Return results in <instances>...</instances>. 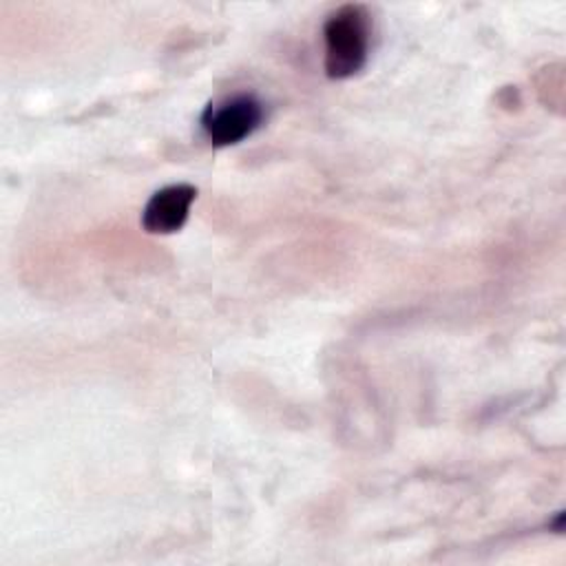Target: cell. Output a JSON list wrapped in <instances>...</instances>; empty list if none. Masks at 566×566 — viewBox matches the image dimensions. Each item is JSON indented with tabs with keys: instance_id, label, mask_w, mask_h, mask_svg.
<instances>
[{
	"instance_id": "6da1fadb",
	"label": "cell",
	"mask_w": 566,
	"mask_h": 566,
	"mask_svg": "<svg viewBox=\"0 0 566 566\" xmlns=\"http://www.w3.org/2000/svg\"><path fill=\"white\" fill-rule=\"evenodd\" d=\"M325 73L332 80H345L363 69L369 55L371 18L367 7L349 2L329 13L323 27Z\"/></svg>"
},
{
	"instance_id": "7a4b0ae2",
	"label": "cell",
	"mask_w": 566,
	"mask_h": 566,
	"mask_svg": "<svg viewBox=\"0 0 566 566\" xmlns=\"http://www.w3.org/2000/svg\"><path fill=\"white\" fill-rule=\"evenodd\" d=\"M263 122V104L250 95H234L221 104L208 106L201 117V128L210 144L230 146L252 135Z\"/></svg>"
},
{
	"instance_id": "3957f363",
	"label": "cell",
	"mask_w": 566,
	"mask_h": 566,
	"mask_svg": "<svg viewBox=\"0 0 566 566\" xmlns=\"http://www.w3.org/2000/svg\"><path fill=\"white\" fill-rule=\"evenodd\" d=\"M195 199L197 188L190 184H172L157 190L142 212L144 230L150 234L177 232L186 223L188 210Z\"/></svg>"
}]
</instances>
